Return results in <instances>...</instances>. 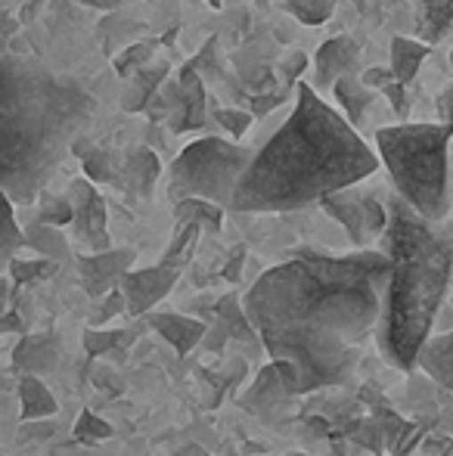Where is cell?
<instances>
[{"label": "cell", "instance_id": "cell-1", "mask_svg": "<svg viewBox=\"0 0 453 456\" xmlns=\"http://www.w3.org/2000/svg\"><path fill=\"white\" fill-rule=\"evenodd\" d=\"M388 255L302 252L255 280L242 314L289 395L344 385L379 323Z\"/></svg>", "mask_w": 453, "mask_h": 456}, {"label": "cell", "instance_id": "cell-2", "mask_svg": "<svg viewBox=\"0 0 453 456\" xmlns=\"http://www.w3.org/2000/svg\"><path fill=\"white\" fill-rule=\"evenodd\" d=\"M379 168L373 146L311 85L295 87L286 121L252 152L230 211L277 215L320 202L327 192L367 181Z\"/></svg>", "mask_w": 453, "mask_h": 456}, {"label": "cell", "instance_id": "cell-3", "mask_svg": "<svg viewBox=\"0 0 453 456\" xmlns=\"http://www.w3.org/2000/svg\"><path fill=\"white\" fill-rule=\"evenodd\" d=\"M97 100L28 56L0 50V192L31 205L93 121Z\"/></svg>", "mask_w": 453, "mask_h": 456}, {"label": "cell", "instance_id": "cell-4", "mask_svg": "<svg viewBox=\"0 0 453 456\" xmlns=\"http://www.w3.org/2000/svg\"><path fill=\"white\" fill-rule=\"evenodd\" d=\"M382 240L388 255V280L379 307V348L398 370H413L417 351L435 330L450 286V224L425 221L400 196L385 205Z\"/></svg>", "mask_w": 453, "mask_h": 456}, {"label": "cell", "instance_id": "cell-5", "mask_svg": "<svg viewBox=\"0 0 453 456\" xmlns=\"http://www.w3.org/2000/svg\"><path fill=\"white\" fill-rule=\"evenodd\" d=\"M450 121H400L376 131V159L400 196L425 221L450 217Z\"/></svg>", "mask_w": 453, "mask_h": 456}, {"label": "cell", "instance_id": "cell-6", "mask_svg": "<svg viewBox=\"0 0 453 456\" xmlns=\"http://www.w3.org/2000/svg\"><path fill=\"white\" fill-rule=\"evenodd\" d=\"M255 150L239 146L233 140L224 137H202L193 140L190 146H183L181 156L168 165V199L199 196L208 202L230 208V199H233L236 181L246 171L248 159Z\"/></svg>", "mask_w": 453, "mask_h": 456}, {"label": "cell", "instance_id": "cell-7", "mask_svg": "<svg viewBox=\"0 0 453 456\" xmlns=\"http://www.w3.org/2000/svg\"><path fill=\"white\" fill-rule=\"evenodd\" d=\"M320 205L329 217H336L342 224L348 240L357 248H369L385 230V202H382L379 190H369V186H363V181L327 192L320 199Z\"/></svg>", "mask_w": 453, "mask_h": 456}, {"label": "cell", "instance_id": "cell-8", "mask_svg": "<svg viewBox=\"0 0 453 456\" xmlns=\"http://www.w3.org/2000/svg\"><path fill=\"white\" fill-rule=\"evenodd\" d=\"M72 205V233L85 252H103L109 248V230H106V202L87 177H75L66 190Z\"/></svg>", "mask_w": 453, "mask_h": 456}, {"label": "cell", "instance_id": "cell-9", "mask_svg": "<svg viewBox=\"0 0 453 456\" xmlns=\"http://www.w3.org/2000/svg\"><path fill=\"white\" fill-rule=\"evenodd\" d=\"M177 276H181V267L165 265L158 261L156 267H143V271H127L118 280V292L121 301H125V314L131 317H143L150 314L165 295L174 289Z\"/></svg>", "mask_w": 453, "mask_h": 456}, {"label": "cell", "instance_id": "cell-10", "mask_svg": "<svg viewBox=\"0 0 453 456\" xmlns=\"http://www.w3.org/2000/svg\"><path fill=\"white\" fill-rule=\"evenodd\" d=\"M78 280L91 298L118 289V280L131 271L133 265V252L131 248H103V252H85L78 255Z\"/></svg>", "mask_w": 453, "mask_h": 456}, {"label": "cell", "instance_id": "cell-11", "mask_svg": "<svg viewBox=\"0 0 453 456\" xmlns=\"http://www.w3.org/2000/svg\"><path fill=\"white\" fill-rule=\"evenodd\" d=\"M150 326L171 345V348L177 351V354H187V351H193L208 332V326L202 323V320L183 317V314H174V311L150 314Z\"/></svg>", "mask_w": 453, "mask_h": 456}, {"label": "cell", "instance_id": "cell-12", "mask_svg": "<svg viewBox=\"0 0 453 456\" xmlns=\"http://www.w3.org/2000/svg\"><path fill=\"white\" fill-rule=\"evenodd\" d=\"M357 60H360V47L351 37H329L317 50V78L320 85H333L342 75H357Z\"/></svg>", "mask_w": 453, "mask_h": 456}, {"label": "cell", "instance_id": "cell-13", "mask_svg": "<svg viewBox=\"0 0 453 456\" xmlns=\"http://www.w3.org/2000/svg\"><path fill=\"white\" fill-rule=\"evenodd\" d=\"M72 152L81 159V165H85L87 181H97V183H118L121 162L115 159V152H112V150H106V146L93 143L91 137L78 134V137L72 140Z\"/></svg>", "mask_w": 453, "mask_h": 456}, {"label": "cell", "instance_id": "cell-14", "mask_svg": "<svg viewBox=\"0 0 453 456\" xmlns=\"http://www.w3.org/2000/svg\"><path fill=\"white\" fill-rule=\"evenodd\" d=\"M56 357H60V342H56L53 332L19 338L16 351H12V363L22 372H31V376H41L44 370H50Z\"/></svg>", "mask_w": 453, "mask_h": 456}, {"label": "cell", "instance_id": "cell-15", "mask_svg": "<svg viewBox=\"0 0 453 456\" xmlns=\"http://www.w3.org/2000/svg\"><path fill=\"white\" fill-rule=\"evenodd\" d=\"M444 391L453 385V336L441 332V336H429L417 351V361Z\"/></svg>", "mask_w": 453, "mask_h": 456}, {"label": "cell", "instance_id": "cell-16", "mask_svg": "<svg viewBox=\"0 0 453 456\" xmlns=\"http://www.w3.org/2000/svg\"><path fill=\"white\" fill-rule=\"evenodd\" d=\"M289 397V391L283 388V382H279V372L273 363H267L264 370L255 376L252 388L242 395V407L252 410V413H273V410L279 407V403Z\"/></svg>", "mask_w": 453, "mask_h": 456}, {"label": "cell", "instance_id": "cell-17", "mask_svg": "<svg viewBox=\"0 0 453 456\" xmlns=\"http://www.w3.org/2000/svg\"><path fill=\"white\" fill-rule=\"evenodd\" d=\"M168 62H156V66H140L137 72H131L127 75V94H125V100H121V106L127 109V112H140V109H146V102H152L156 100V94H158V85L165 81V75H168Z\"/></svg>", "mask_w": 453, "mask_h": 456}, {"label": "cell", "instance_id": "cell-18", "mask_svg": "<svg viewBox=\"0 0 453 456\" xmlns=\"http://www.w3.org/2000/svg\"><path fill=\"white\" fill-rule=\"evenodd\" d=\"M121 177H127L125 186L127 192H133V196H150L152 186L158 181V159L152 150H146V146H140V150H133L131 156L121 162V171H118V183Z\"/></svg>", "mask_w": 453, "mask_h": 456}, {"label": "cell", "instance_id": "cell-19", "mask_svg": "<svg viewBox=\"0 0 453 456\" xmlns=\"http://www.w3.org/2000/svg\"><path fill=\"white\" fill-rule=\"evenodd\" d=\"M373 94L369 87H363V81L357 75H342V78L333 81V96L342 109V118L348 121L351 127H360L363 115H367L369 102H373Z\"/></svg>", "mask_w": 453, "mask_h": 456}, {"label": "cell", "instance_id": "cell-20", "mask_svg": "<svg viewBox=\"0 0 453 456\" xmlns=\"http://www.w3.org/2000/svg\"><path fill=\"white\" fill-rule=\"evenodd\" d=\"M425 56H429V44L398 35V37H392V66H388V72H392V78L398 81V85L407 87L419 75Z\"/></svg>", "mask_w": 453, "mask_h": 456}, {"label": "cell", "instance_id": "cell-21", "mask_svg": "<svg viewBox=\"0 0 453 456\" xmlns=\"http://www.w3.org/2000/svg\"><path fill=\"white\" fill-rule=\"evenodd\" d=\"M19 397H22V419H50L56 413V397L50 395V388L41 382V376L25 372L19 382Z\"/></svg>", "mask_w": 453, "mask_h": 456}, {"label": "cell", "instance_id": "cell-22", "mask_svg": "<svg viewBox=\"0 0 453 456\" xmlns=\"http://www.w3.org/2000/svg\"><path fill=\"white\" fill-rule=\"evenodd\" d=\"M174 221L177 224H196V227H206L208 233H218L221 224H224V208L208 199L199 196H187V199H177L174 202Z\"/></svg>", "mask_w": 453, "mask_h": 456}, {"label": "cell", "instance_id": "cell-23", "mask_svg": "<svg viewBox=\"0 0 453 456\" xmlns=\"http://www.w3.org/2000/svg\"><path fill=\"white\" fill-rule=\"evenodd\" d=\"M417 22L429 44L448 37L453 22V0H417Z\"/></svg>", "mask_w": 453, "mask_h": 456}, {"label": "cell", "instance_id": "cell-24", "mask_svg": "<svg viewBox=\"0 0 453 456\" xmlns=\"http://www.w3.org/2000/svg\"><path fill=\"white\" fill-rule=\"evenodd\" d=\"M22 246H31L37 255L56 261V265L69 261V242L62 240L60 230L50 227V224H35L28 233H22Z\"/></svg>", "mask_w": 453, "mask_h": 456}, {"label": "cell", "instance_id": "cell-25", "mask_svg": "<svg viewBox=\"0 0 453 456\" xmlns=\"http://www.w3.org/2000/svg\"><path fill=\"white\" fill-rule=\"evenodd\" d=\"M16 252H22V230L12 215V202L0 192V273H6V265Z\"/></svg>", "mask_w": 453, "mask_h": 456}, {"label": "cell", "instance_id": "cell-26", "mask_svg": "<svg viewBox=\"0 0 453 456\" xmlns=\"http://www.w3.org/2000/svg\"><path fill=\"white\" fill-rule=\"evenodd\" d=\"M56 271H60V265L50 261V258H44V255H37V258H31V261H22L16 252L10 258V265H6V273H10V280L16 282V286H28V282L50 280Z\"/></svg>", "mask_w": 453, "mask_h": 456}, {"label": "cell", "instance_id": "cell-27", "mask_svg": "<svg viewBox=\"0 0 453 456\" xmlns=\"http://www.w3.org/2000/svg\"><path fill=\"white\" fill-rule=\"evenodd\" d=\"M286 10L304 25H323L333 16V0H286Z\"/></svg>", "mask_w": 453, "mask_h": 456}, {"label": "cell", "instance_id": "cell-28", "mask_svg": "<svg viewBox=\"0 0 453 456\" xmlns=\"http://www.w3.org/2000/svg\"><path fill=\"white\" fill-rule=\"evenodd\" d=\"M41 199V224H50V227H66L72 221V205H69L66 196H50V192H37Z\"/></svg>", "mask_w": 453, "mask_h": 456}, {"label": "cell", "instance_id": "cell-29", "mask_svg": "<svg viewBox=\"0 0 453 456\" xmlns=\"http://www.w3.org/2000/svg\"><path fill=\"white\" fill-rule=\"evenodd\" d=\"M75 438L85 441V444H97V441H109L112 438V426L109 422H103L97 413H91V410H85V413L78 416V422H75Z\"/></svg>", "mask_w": 453, "mask_h": 456}, {"label": "cell", "instance_id": "cell-30", "mask_svg": "<svg viewBox=\"0 0 453 456\" xmlns=\"http://www.w3.org/2000/svg\"><path fill=\"white\" fill-rule=\"evenodd\" d=\"M152 50H156V44H133V47H127L125 53L115 60V69H118V75H131V72H137L140 66H146L150 62V56H152Z\"/></svg>", "mask_w": 453, "mask_h": 456}, {"label": "cell", "instance_id": "cell-31", "mask_svg": "<svg viewBox=\"0 0 453 456\" xmlns=\"http://www.w3.org/2000/svg\"><path fill=\"white\" fill-rule=\"evenodd\" d=\"M214 121H218L224 131H230V137H242V134L252 127V115L239 112V109H214Z\"/></svg>", "mask_w": 453, "mask_h": 456}, {"label": "cell", "instance_id": "cell-32", "mask_svg": "<svg viewBox=\"0 0 453 456\" xmlns=\"http://www.w3.org/2000/svg\"><path fill=\"white\" fill-rule=\"evenodd\" d=\"M121 338H125V332H97V330H87L85 332V348L91 357H100L106 354V351H112L115 345H121Z\"/></svg>", "mask_w": 453, "mask_h": 456}, {"label": "cell", "instance_id": "cell-33", "mask_svg": "<svg viewBox=\"0 0 453 456\" xmlns=\"http://www.w3.org/2000/svg\"><path fill=\"white\" fill-rule=\"evenodd\" d=\"M304 69H308V56L298 53V50H292V53H286L283 60H279V75H283L286 81L302 78Z\"/></svg>", "mask_w": 453, "mask_h": 456}, {"label": "cell", "instance_id": "cell-34", "mask_svg": "<svg viewBox=\"0 0 453 456\" xmlns=\"http://www.w3.org/2000/svg\"><path fill=\"white\" fill-rule=\"evenodd\" d=\"M357 78L363 81V87H369V91H376V94H379L382 87L388 85V81H394V78H392V72H388V69H379V66L363 69V72L357 75Z\"/></svg>", "mask_w": 453, "mask_h": 456}, {"label": "cell", "instance_id": "cell-35", "mask_svg": "<svg viewBox=\"0 0 453 456\" xmlns=\"http://www.w3.org/2000/svg\"><path fill=\"white\" fill-rule=\"evenodd\" d=\"M379 94H385L388 100H392L394 115H400V118H404V115H407V94H404V85H398V81H388V85L382 87Z\"/></svg>", "mask_w": 453, "mask_h": 456}, {"label": "cell", "instance_id": "cell-36", "mask_svg": "<svg viewBox=\"0 0 453 456\" xmlns=\"http://www.w3.org/2000/svg\"><path fill=\"white\" fill-rule=\"evenodd\" d=\"M106 295H109V298H106V305L100 307L97 320H109V317H115V314L125 311V301H121V292H118V289H112V292H106Z\"/></svg>", "mask_w": 453, "mask_h": 456}, {"label": "cell", "instance_id": "cell-37", "mask_svg": "<svg viewBox=\"0 0 453 456\" xmlns=\"http://www.w3.org/2000/svg\"><path fill=\"white\" fill-rule=\"evenodd\" d=\"M10 289H12V282L6 280V273H0V323H4L6 305H10Z\"/></svg>", "mask_w": 453, "mask_h": 456}, {"label": "cell", "instance_id": "cell-38", "mask_svg": "<svg viewBox=\"0 0 453 456\" xmlns=\"http://www.w3.org/2000/svg\"><path fill=\"white\" fill-rule=\"evenodd\" d=\"M78 4H87V6H97V10H115V6L127 4V0H78Z\"/></svg>", "mask_w": 453, "mask_h": 456}, {"label": "cell", "instance_id": "cell-39", "mask_svg": "<svg viewBox=\"0 0 453 456\" xmlns=\"http://www.w3.org/2000/svg\"><path fill=\"white\" fill-rule=\"evenodd\" d=\"M239 261H242V248H236V258H233V265H230L227 271H224L227 280H236V276H239Z\"/></svg>", "mask_w": 453, "mask_h": 456}, {"label": "cell", "instance_id": "cell-40", "mask_svg": "<svg viewBox=\"0 0 453 456\" xmlns=\"http://www.w3.org/2000/svg\"><path fill=\"white\" fill-rule=\"evenodd\" d=\"M181 456H208V453H202L199 447H187V451H181Z\"/></svg>", "mask_w": 453, "mask_h": 456}, {"label": "cell", "instance_id": "cell-41", "mask_svg": "<svg viewBox=\"0 0 453 456\" xmlns=\"http://www.w3.org/2000/svg\"><path fill=\"white\" fill-rule=\"evenodd\" d=\"M212 6H221V0H212Z\"/></svg>", "mask_w": 453, "mask_h": 456}]
</instances>
